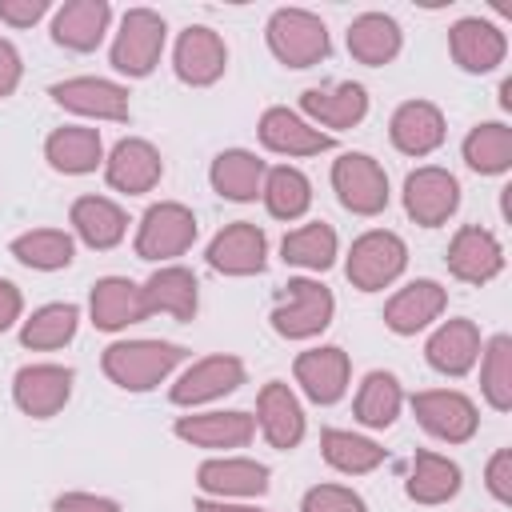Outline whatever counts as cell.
I'll return each instance as SVG.
<instances>
[{
  "mask_svg": "<svg viewBox=\"0 0 512 512\" xmlns=\"http://www.w3.org/2000/svg\"><path fill=\"white\" fill-rule=\"evenodd\" d=\"M184 360H188V348L172 344V340H112L100 352L104 376L124 392L160 388Z\"/></svg>",
  "mask_w": 512,
  "mask_h": 512,
  "instance_id": "6da1fadb",
  "label": "cell"
},
{
  "mask_svg": "<svg viewBox=\"0 0 512 512\" xmlns=\"http://www.w3.org/2000/svg\"><path fill=\"white\" fill-rule=\"evenodd\" d=\"M336 316V296L328 284H320L316 276H292L272 312H268V324L280 340H316Z\"/></svg>",
  "mask_w": 512,
  "mask_h": 512,
  "instance_id": "7a4b0ae2",
  "label": "cell"
},
{
  "mask_svg": "<svg viewBox=\"0 0 512 512\" xmlns=\"http://www.w3.org/2000/svg\"><path fill=\"white\" fill-rule=\"evenodd\" d=\"M408 268V244L392 228H368L352 240L344 256V276L356 292H384Z\"/></svg>",
  "mask_w": 512,
  "mask_h": 512,
  "instance_id": "3957f363",
  "label": "cell"
},
{
  "mask_svg": "<svg viewBox=\"0 0 512 512\" xmlns=\"http://www.w3.org/2000/svg\"><path fill=\"white\" fill-rule=\"evenodd\" d=\"M264 40L284 68H316L332 52L328 24L308 8H276L264 24Z\"/></svg>",
  "mask_w": 512,
  "mask_h": 512,
  "instance_id": "277c9868",
  "label": "cell"
},
{
  "mask_svg": "<svg viewBox=\"0 0 512 512\" xmlns=\"http://www.w3.org/2000/svg\"><path fill=\"white\" fill-rule=\"evenodd\" d=\"M164 44H168V24L160 12L152 8H128L120 16V28L112 36V48H108V60L120 76L128 80H144L156 72L160 56H164Z\"/></svg>",
  "mask_w": 512,
  "mask_h": 512,
  "instance_id": "5b68a950",
  "label": "cell"
},
{
  "mask_svg": "<svg viewBox=\"0 0 512 512\" xmlns=\"http://www.w3.org/2000/svg\"><path fill=\"white\" fill-rule=\"evenodd\" d=\"M196 236H200L196 212L180 200H160L148 204V212L140 216L132 248L148 264H176V256H184L196 244Z\"/></svg>",
  "mask_w": 512,
  "mask_h": 512,
  "instance_id": "8992f818",
  "label": "cell"
},
{
  "mask_svg": "<svg viewBox=\"0 0 512 512\" xmlns=\"http://www.w3.org/2000/svg\"><path fill=\"white\" fill-rule=\"evenodd\" d=\"M244 380H248V368H244L240 356H232V352H212V356L192 360V364L176 376V384L168 388V400H172L176 408H192V412H196V408H204V404H216V400L232 396Z\"/></svg>",
  "mask_w": 512,
  "mask_h": 512,
  "instance_id": "52a82bcc",
  "label": "cell"
},
{
  "mask_svg": "<svg viewBox=\"0 0 512 512\" xmlns=\"http://www.w3.org/2000/svg\"><path fill=\"white\" fill-rule=\"evenodd\" d=\"M332 192L352 216H380L392 200L388 172L368 152H340L332 160Z\"/></svg>",
  "mask_w": 512,
  "mask_h": 512,
  "instance_id": "ba28073f",
  "label": "cell"
},
{
  "mask_svg": "<svg viewBox=\"0 0 512 512\" xmlns=\"http://www.w3.org/2000/svg\"><path fill=\"white\" fill-rule=\"evenodd\" d=\"M408 404L416 424L444 444H468L480 432V408L460 388H424Z\"/></svg>",
  "mask_w": 512,
  "mask_h": 512,
  "instance_id": "9c48e42d",
  "label": "cell"
},
{
  "mask_svg": "<svg viewBox=\"0 0 512 512\" xmlns=\"http://www.w3.org/2000/svg\"><path fill=\"white\" fill-rule=\"evenodd\" d=\"M400 200H404V212H408L412 224L440 228L460 208V180L448 168H440V164H420L416 172L404 176Z\"/></svg>",
  "mask_w": 512,
  "mask_h": 512,
  "instance_id": "30bf717a",
  "label": "cell"
},
{
  "mask_svg": "<svg viewBox=\"0 0 512 512\" xmlns=\"http://www.w3.org/2000/svg\"><path fill=\"white\" fill-rule=\"evenodd\" d=\"M172 436L184 440L188 448H204V452H236V448H248L252 436H256V416L252 412H240V408H208V412H188V416H176L172 424Z\"/></svg>",
  "mask_w": 512,
  "mask_h": 512,
  "instance_id": "8fae6325",
  "label": "cell"
},
{
  "mask_svg": "<svg viewBox=\"0 0 512 512\" xmlns=\"http://www.w3.org/2000/svg\"><path fill=\"white\" fill-rule=\"evenodd\" d=\"M204 260L220 276H260L268 268V236L252 220H232L208 240Z\"/></svg>",
  "mask_w": 512,
  "mask_h": 512,
  "instance_id": "7c38bea8",
  "label": "cell"
},
{
  "mask_svg": "<svg viewBox=\"0 0 512 512\" xmlns=\"http://www.w3.org/2000/svg\"><path fill=\"white\" fill-rule=\"evenodd\" d=\"M172 72L188 88H212L228 72V44L208 24H188L172 48Z\"/></svg>",
  "mask_w": 512,
  "mask_h": 512,
  "instance_id": "4fadbf2b",
  "label": "cell"
},
{
  "mask_svg": "<svg viewBox=\"0 0 512 512\" xmlns=\"http://www.w3.org/2000/svg\"><path fill=\"white\" fill-rule=\"evenodd\" d=\"M292 380L300 384V392L320 404V408H332L348 396V384H352V360L344 348L336 344H320V348H308L292 360Z\"/></svg>",
  "mask_w": 512,
  "mask_h": 512,
  "instance_id": "5bb4252c",
  "label": "cell"
},
{
  "mask_svg": "<svg viewBox=\"0 0 512 512\" xmlns=\"http://www.w3.org/2000/svg\"><path fill=\"white\" fill-rule=\"evenodd\" d=\"M48 96L84 116V120H108V124H124L128 120V88L116 84V80H104V76H68V80H56L48 88Z\"/></svg>",
  "mask_w": 512,
  "mask_h": 512,
  "instance_id": "9a60e30c",
  "label": "cell"
},
{
  "mask_svg": "<svg viewBox=\"0 0 512 512\" xmlns=\"http://www.w3.org/2000/svg\"><path fill=\"white\" fill-rule=\"evenodd\" d=\"M76 372L64 364H24L12 376V404L32 420H52L72 400Z\"/></svg>",
  "mask_w": 512,
  "mask_h": 512,
  "instance_id": "2e32d148",
  "label": "cell"
},
{
  "mask_svg": "<svg viewBox=\"0 0 512 512\" xmlns=\"http://www.w3.org/2000/svg\"><path fill=\"white\" fill-rule=\"evenodd\" d=\"M196 488L212 500H256L272 488V472L252 456H208L196 468Z\"/></svg>",
  "mask_w": 512,
  "mask_h": 512,
  "instance_id": "e0dca14e",
  "label": "cell"
},
{
  "mask_svg": "<svg viewBox=\"0 0 512 512\" xmlns=\"http://www.w3.org/2000/svg\"><path fill=\"white\" fill-rule=\"evenodd\" d=\"M160 176H164V156L144 136H124L104 156V180H108L112 192L144 196V192H152L160 184Z\"/></svg>",
  "mask_w": 512,
  "mask_h": 512,
  "instance_id": "ac0fdd59",
  "label": "cell"
},
{
  "mask_svg": "<svg viewBox=\"0 0 512 512\" xmlns=\"http://www.w3.org/2000/svg\"><path fill=\"white\" fill-rule=\"evenodd\" d=\"M448 52L456 60L460 72H472V76H484V72H496L508 56V36L500 24L484 20V16H460L452 28H448Z\"/></svg>",
  "mask_w": 512,
  "mask_h": 512,
  "instance_id": "d6986e66",
  "label": "cell"
},
{
  "mask_svg": "<svg viewBox=\"0 0 512 512\" xmlns=\"http://www.w3.org/2000/svg\"><path fill=\"white\" fill-rule=\"evenodd\" d=\"M444 264L460 284H476L480 288V284H488V280H496L504 272V244L496 240V232H488L480 224H464L448 240Z\"/></svg>",
  "mask_w": 512,
  "mask_h": 512,
  "instance_id": "ffe728a7",
  "label": "cell"
},
{
  "mask_svg": "<svg viewBox=\"0 0 512 512\" xmlns=\"http://www.w3.org/2000/svg\"><path fill=\"white\" fill-rule=\"evenodd\" d=\"M448 308V288L440 280H408L404 288H396L384 304V328L392 336H416L424 328H432Z\"/></svg>",
  "mask_w": 512,
  "mask_h": 512,
  "instance_id": "44dd1931",
  "label": "cell"
},
{
  "mask_svg": "<svg viewBox=\"0 0 512 512\" xmlns=\"http://www.w3.org/2000/svg\"><path fill=\"white\" fill-rule=\"evenodd\" d=\"M256 428L260 436L276 448V452H292L300 448L304 432H308V416L300 408V396L284 384V380H268L256 392Z\"/></svg>",
  "mask_w": 512,
  "mask_h": 512,
  "instance_id": "7402d4cb",
  "label": "cell"
},
{
  "mask_svg": "<svg viewBox=\"0 0 512 512\" xmlns=\"http://www.w3.org/2000/svg\"><path fill=\"white\" fill-rule=\"evenodd\" d=\"M300 116L316 128H356L368 116V88L356 80H336V84H320V88H304L300 92Z\"/></svg>",
  "mask_w": 512,
  "mask_h": 512,
  "instance_id": "603a6c76",
  "label": "cell"
},
{
  "mask_svg": "<svg viewBox=\"0 0 512 512\" xmlns=\"http://www.w3.org/2000/svg\"><path fill=\"white\" fill-rule=\"evenodd\" d=\"M148 316L152 312L144 300V284H136L128 276H100L88 292V320L100 332H124Z\"/></svg>",
  "mask_w": 512,
  "mask_h": 512,
  "instance_id": "cb8c5ba5",
  "label": "cell"
},
{
  "mask_svg": "<svg viewBox=\"0 0 512 512\" xmlns=\"http://www.w3.org/2000/svg\"><path fill=\"white\" fill-rule=\"evenodd\" d=\"M480 348H484V340H480L476 320L452 316V320H440V324L432 328V336H428V344H424V360H428L432 372L460 380V376H468V372L476 368Z\"/></svg>",
  "mask_w": 512,
  "mask_h": 512,
  "instance_id": "d4e9b609",
  "label": "cell"
},
{
  "mask_svg": "<svg viewBox=\"0 0 512 512\" xmlns=\"http://www.w3.org/2000/svg\"><path fill=\"white\" fill-rule=\"evenodd\" d=\"M256 136L276 156H320V152H332V144H336L332 132H320L316 124H308L300 112H292L284 104L264 108Z\"/></svg>",
  "mask_w": 512,
  "mask_h": 512,
  "instance_id": "484cf974",
  "label": "cell"
},
{
  "mask_svg": "<svg viewBox=\"0 0 512 512\" xmlns=\"http://www.w3.org/2000/svg\"><path fill=\"white\" fill-rule=\"evenodd\" d=\"M448 136V120L432 100H404L388 120V140L404 156H432Z\"/></svg>",
  "mask_w": 512,
  "mask_h": 512,
  "instance_id": "4316f807",
  "label": "cell"
},
{
  "mask_svg": "<svg viewBox=\"0 0 512 512\" xmlns=\"http://www.w3.org/2000/svg\"><path fill=\"white\" fill-rule=\"evenodd\" d=\"M68 224H72L76 240L88 244L92 252H108L128 236V212L112 196H96V192L72 200Z\"/></svg>",
  "mask_w": 512,
  "mask_h": 512,
  "instance_id": "83f0119b",
  "label": "cell"
},
{
  "mask_svg": "<svg viewBox=\"0 0 512 512\" xmlns=\"http://www.w3.org/2000/svg\"><path fill=\"white\" fill-rule=\"evenodd\" d=\"M144 300H148L152 316H168V320L188 324L200 308V280L184 264H160L144 280Z\"/></svg>",
  "mask_w": 512,
  "mask_h": 512,
  "instance_id": "f1b7e54d",
  "label": "cell"
},
{
  "mask_svg": "<svg viewBox=\"0 0 512 512\" xmlns=\"http://www.w3.org/2000/svg\"><path fill=\"white\" fill-rule=\"evenodd\" d=\"M112 4L108 0H68L52 16V40L68 52H96L108 36Z\"/></svg>",
  "mask_w": 512,
  "mask_h": 512,
  "instance_id": "f546056e",
  "label": "cell"
},
{
  "mask_svg": "<svg viewBox=\"0 0 512 512\" xmlns=\"http://www.w3.org/2000/svg\"><path fill=\"white\" fill-rule=\"evenodd\" d=\"M44 160L52 172L60 176H88L104 164V140H100V128H88V124H64V128H52L48 140H44Z\"/></svg>",
  "mask_w": 512,
  "mask_h": 512,
  "instance_id": "4dcf8cb0",
  "label": "cell"
},
{
  "mask_svg": "<svg viewBox=\"0 0 512 512\" xmlns=\"http://www.w3.org/2000/svg\"><path fill=\"white\" fill-rule=\"evenodd\" d=\"M344 44H348V56L356 64H368V68H384L400 56L404 48V32L396 24V16L388 12H360L348 32H344Z\"/></svg>",
  "mask_w": 512,
  "mask_h": 512,
  "instance_id": "1f68e13d",
  "label": "cell"
},
{
  "mask_svg": "<svg viewBox=\"0 0 512 512\" xmlns=\"http://www.w3.org/2000/svg\"><path fill=\"white\" fill-rule=\"evenodd\" d=\"M264 176H268V164L248 148H224V152H216V160L208 168L212 192L232 204H252L264 188Z\"/></svg>",
  "mask_w": 512,
  "mask_h": 512,
  "instance_id": "d6a6232c",
  "label": "cell"
},
{
  "mask_svg": "<svg viewBox=\"0 0 512 512\" xmlns=\"http://www.w3.org/2000/svg\"><path fill=\"white\" fill-rule=\"evenodd\" d=\"M460 484H464V472L452 456H440L432 448H416L408 480H404V492H408L412 504H424V508L448 504L460 492Z\"/></svg>",
  "mask_w": 512,
  "mask_h": 512,
  "instance_id": "836d02e7",
  "label": "cell"
},
{
  "mask_svg": "<svg viewBox=\"0 0 512 512\" xmlns=\"http://www.w3.org/2000/svg\"><path fill=\"white\" fill-rule=\"evenodd\" d=\"M400 408H404L400 376H396V372H388V368H372V372L360 380V388H356L352 416H356L364 428L384 432V428H392V424H396Z\"/></svg>",
  "mask_w": 512,
  "mask_h": 512,
  "instance_id": "e575fe53",
  "label": "cell"
},
{
  "mask_svg": "<svg viewBox=\"0 0 512 512\" xmlns=\"http://www.w3.org/2000/svg\"><path fill=\"white\" fill-rule=\"evenodd\" d=\"M320 456L340 476H368L388 460V452L372 436H360L352 428H324L320 432Z\"/></svg>",
  "mask_w": 512,
  "mask_h": 512,
  "instance_id": "d590c367",
  "label": "cell"
},
{
  "mask_svg": "<svg viewBox=\"0 0 512 512\" xmlns=\"http://www.w3.org/2000/svg\"><path fill=\"white\" fill-rule=\"evenodd\" d=\"M340 256V236L324 220H308L280 240V260L300 272H328Z\"/></svg>",
  "mask_w": 512,
  "mask_h": 512,
  "instance_id": "8d00e7d4",
  "label": "cell"
},
{
  "mask_svg": "<svg viewBox=\"0 0 512 512\" xmlns=\"http://www.w3.org/2000/svg\"><path fill=\"white\" fill-rule=\"evenodd\" d=\"M76 328H80V308L72 300H52L40 304L28 320H20V344L32 352H56L72 344Z\"/></svg>",
  "mask_w": 512,
  "mask_h": 512,
  "instance_id": "74e56055",
  "label": "cell"
},
{
  "mask_svg": "<svg viewBox=\"0 0 512 512\" xmlns=\"http://www.w3.org/2000/svg\"><path fill=\"white\" fill-rule=\"evenodd\" d=\"M460 156L476 176H504L512 168V128L504 120H484L468 128Z\"/></svg>",
  "mask_w": 512,
  "mask_h": 512,
  "instance_id": "f35d334b",
  "label": "cell"
},
{
  "mask_svg": "<svg viewBox=\"0 0 512 512\" xmlns=\"http://www.w3.org/2000/svg\"><path fill=\"white\" fill-rule=\"evenodd\" d=\"M260 200H264V208H268L272 220L292 224V220H300V216L312 208V180H308L296 164H276V168H268V176H264Z\"/></svg>",
  "mask_w": 512,
  "mask_h": 512,
  "instance_id": "ab89813d",
  "label": "cell"
},
{
  "mask_svg": "<svg viewBox=\"0 0 512 512\" xmlns=\"http://www.w3.org/2000/svg\"><path fill=\"white\" fill-rule=\"evenodd\" d=\"M8 252H12L24 268H32V272H60V268L72 264L76 240H72V232H64V228H28V232L12 236Z\"/></svg>",
  "mask_w": 512,
  "mask_h": 512,
  "instance_id": "60d3db41",
  "label": "cell"
},
{
  "mask_svg": "<svg viewBox=\"0 0 512 512\" xmlns=\"http://www.w3.org/2000/svg\"><path fill=\"white\" fill-rule=\"evenodd\" d=\"M480 396L492 412H508L512 408V336L496 332L492 340H484L480 348Z\"/></svg>",
  "mask_w": 512,
  "mask_h": 512,
  "instance_id": "b9f144b4",
  "label": "cell"
},
{
  "mask_svg": "<svg viewBox=\"0 0 512 512\" xmlns=\"http://www.w3.org/2000/svg\"><path fill=\"white\" fill-rule=\"evenodd\" d=\"M300 512H368V504L348 484H312L300 500Z\"/></svg>",
  "mask_w": 512,
  "mask_h": 512,
  "instance_id": "7bdbcfd3",
  "label": "cell"
},
{
  "mask_svg": "<svg viewBox=\"0 0 512 512\" xmlns=\"http://www.w3.org/2000/svg\"><path fill=\"white\" fill-rule=\"evenodd\" d=\"M484 488L496 504H512V448H496L484 464Z\"/></svg>",
  "mask_w": 512,
  "mask_h": 512,
  "instance_id": "ee69618b",
  "label": "cell"
},
{
  "mask_svg": "<svg viewBox=\"0 0 512 512\" xmlns=\"http://www.w3.org/2000/svg\"><path fill=\"white\" fill-rule=\"evenodd\" d=\"M40 16H48V0H0V24L8 28H32Z\"/></svg>",
  "mask_w": 512,
  "mask_h": 512,
  "instance_id": "f6af8a7d",
  "label": "cell"
},
{
  "mask_svg": "<svg viewBox=\"0 0 512 512\" xmlns=\"http://www.w3.org/2000/svg\"><path fill=\"white\" fill-rule=\"evenodd\" d=\"M52 512H120V504L112 496H96V492H60Z\"/></svg>",
  "mask_w": 512,
  "mask_h": 512,
  "instance_id": "bcb514c9",
  "label": "cell"
},
{
  "mask_svg": "<svg viewBox=\"0 0 512 512\" xmlns=\"http://www.w3.org/2000/svg\"><path fill=\"white\" fill-rule=\"evenodd\" d=\"M20 80H24V60H20L16 44L0 36V100L12 96L20 88Z\"/></svg>",
  "mask_w": 512,
  "mask_h": 512,
  "instance_id": "7dc6e473",
  "label": "cell"
},
{
  "mask_svg": "<svg viewBox=\"0 0 512 512\" xmlns=\"http://www.w3.org/2000/svg\"><path fill=\"white\" fill-rule=\"evenodd\" d=\"M20 316H24V296H20V288L0 276V336H4Z\"/></svg>",
  "mask_w": 512,
  "mask_h": 512,
  "instance_id": "c3c4849f",
  "label": "cell"
},
{
  "mask_svg": "<svg viewBox=\"0 0 512 512\" xmlns=\"http://www.w3.org/2000/svg\"><path fill=\"white\" fill-rule=\"evenodd\" d=\"M196 512H268V508H260L256 500H212V496H200Z\"/></svg>",
  "mask_w": 512,
  "mask_h": 512,
  "instance_id": "681fc988",
  "label": "cell"
}]
</instances>
